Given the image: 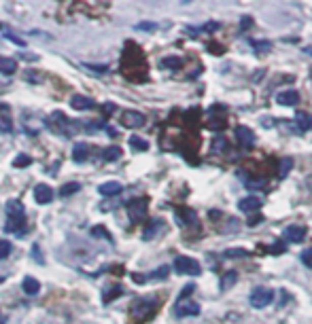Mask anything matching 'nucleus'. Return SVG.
<instances>
[{"mask_svg": "<svg viewBox=\"0 0 312 324\" xmlns=\"http://www.w3.org/2000/svg\"><path fill=\"white\" fill-rule=\"evenodd\" d=\"M276 102L280 106H295L299 102V93L295 89H287V91H280L276 95Z\"/></svg>", "mask_w": 312, "mask_h": 324, "instance_id": "obj_15", "label": "nucleus"}, {"mask_svg": "<svg viewBox=\"0 0 312 324\" xmlns=\"http://www.w3.org/2000/svg\"><path fill=\"white\" fill-rule=\"evenodd\" d=\"M236 282H238V271H234V269L225 271V273H223V278H221V291H223V293H225V291H230V288H232Z\"/></svg>", "mask_w": 312, "mask_h": 324, "instance_id": "obj_22", "label": "nucleus"}, {"mask_svg": "<svg viewBox=\"0 0 312 324\" xmlns=\"http://www.w3.org/2000/svg\"><path fill=\"white\" fill-rule=\"evenodd\" d=\"M196 291V284H187L185 288H183V291H181V295H178V301H183V299H187L191 293H194Z\"/></svg>", "mask_w": 312, "mask_h": 324, "instance_id": "obj_38", "label": "nucleus"}, {"mask_svg": "<svg viewBox=\"0 0 312 324\" xmlns=\"http://www.w3.org/2000/svg\"><path fill=\"white\" fill-rule=\"evenodd\" d=\"M147 210H149V199L147 197H136L128 203V216L132 223H138L147 216Z\"/></svg>", "mask_w": 312, "mask_h": 324, "instance_id": "obj_4", "label": "nucleus"}, {"mask_svg": "<svg viewBox=\"0 0 312 324\" xmlns=\"http://www.w3.org/2000/svg\"><path fill=\"white\" fill-rule=\"evenodd\" d=\"M98 191L104 195V197H115V195H119L123 191V187H121V183H115V180H109V183H102L100 187H98Z\"/></svg>", "mask_w": 312, "mask_h": 324, "instance_id": "obj_16", "label": "nucleus"}, {"mask_svg": "<svg viewBox=\"0 0 312 324\" xmlns=\"http://www.w3.org/2000/svg\"><path fill=\"white\" fill-rule=\"evenodd\" d=\"M181 57H166L164 62H162V66L164 68H172V70H176V68H181Z\"/></svg>", "mask_w": 312, "mask_h": 324, "instance_id": "obj_32", "label": "nucleus"}, {"mask_svg": "<svg viewBox=\"0 0 312 324\" xmlns=\"http://www.w3.org/2000/svg\"><path fill=\"white\" fill-rule=\"evenodd\" d=\"M79 189H81L79 183H68V185H64L62 189H59V195H62V197H70V195H75Z\"/></svg>", "mask_w": 312, "mask_h": 324, "instance_id": "obj_25", "label": "nucleus"}, {"mask_svg": "<svg viewBox=\"0 0 312 324\" xmlns=\"http://www.w3.org/2000/svg\"><path fill=\"white\" fill-rule=\"evenodd\" d=\"M308 187L312 189V176H308Z\"/></svg>", "mask_w": 312, "mask_h": 324, "instance_id": "obj_46", "label": "nucleus"}, {"mask_svg": "<svg viewBox=\"0 0 312 324\" xmlns=\"http://www.w3.org/2000/svg\"><path fill=\"white\" fill-rule=\"evenodd\" d=\"M168 271H170V269H168V267L164 265V267H160L158 271H153V273L149 275V278H166V275H168Z\"/></svg>", "mask_w": 312, "mask_h": 324, "instance_id": "obj_40", "label": "nucleus"}, {"mask_svg": "<svg viewBox=\"0 0 312 324\" xmlns=\"http://www.w3.org/2000/svg\"><path fill=\"white\" fill-rule=\"evenodd\" d=\"M70 106H73L75 111H87V108L96 106V102L91 98H87V95H73V98H70Z\"/></svg>", "mask_w": 312, "mask_h": 324, "instance_id": "obj_17", "label": "nucleus"}, {"mask_svg": "<svg viewBox=\"0 0 312 324\" xmlns=\"http://www.w3.org/2000/svg\"><path fill=\"white\" fill-rule=\"evenodd\" d=\"M121 293H123V291H121V286H115V288H113V291H111V293H106V295L102 297V299H104V303H111V301H113V299H115V297H119V295H121Z\"/></svg>", "mask_w": 312, "mask_h": 324, "instance_id": "obj_35", "label": "nucleus"}, {"mask_svg": "<svg viewBox=\"0 0 312 324\" xmlns=\"http://www.w3.org/2000/svg\"><path fill=\"white\" fill-rule=\"evenodd\" d=\"M164 229V221H160V219H153L147 227H145V233H142V239H153L155 235H158L160 231Z\"/></svg>", "mask_w": 312, "mask_h": 324, "instance_id": "obj_18", "label": "nucleus"}, {"mask_svg": "<svg viewBox=\"0 0 312 324\" xmlns=\"http://www.w3.org/2000/svg\"><path fill=\"white\" fill-rule=\"evenodd\" d=\"M21 288H23V293H26V295H37L41 291V282L37 278H32V275H26V278H23Z\"/></svg>", "mask_w": 312, "mask_h": 324, "instance_id": "obj_21", "label": "nucleus"}, {"mask_svg": "<svg viewBox=\"0 0 312 324\" xmlns=\"http://www.w3.org/2000/svg\"><path fill=\"white\" fill-rule=\"evenodd\" d=\"M155 307H158V301L155 299H138V301H134V305H132V316H134L136 320H147Z\"/></svg>", "mask_w": 312, "mask_h": 324, "instance_id": "obj_3", "label": "nucleus"}, {"mask_svg": "<svg viewBox=\"0 0 312 324\" xmlns=\"http://www.w3.org/2000/svg\"><path fill=\"white\" fill-rule=\"evenodd\" d=\"M32 257H34V259H39V261L43 263V257H41V252H39V246H32Z\"/></svg>", "mask_w": 312, "mask_h": 324, "instance_id": "obj_43", "label": "nucleus"}, {"mask_svg": "<svg viewBox=\"0 0 312 324\" xmlns=\"http://www.w3.org/2000/svg\"><path fill=\"white\" fill-rule=\"evenodd\" d=\"M174 314L178 318H189V316H198L200 314V303L191 301V299H183L174 305Z\"/></svg>", "mask_w": 312, "mask_h": 324, "instance_id": "obj_7", "label": "nucleus"}, {"mask_svg": "<svg viewBox=\"0 0 312 324\" xmlns=\"http://www.w3.org/2000/svg\"><path fill=\"white\" fill-rule=\"evenodd\" d=\"M255 51L257 53H263V51H270V43L268 41H255Z\"/></svg>", "mask_w": 312, "mask_h": 324, "instance_id": "obj_37", "label": "nucleus"}, {"mask_svg": "<svg viewBox=\"0 0 312 324\" xmlns=\"http://www.w3.org/2000/svg\"><path fill=\"white\" fill-rule=\"evenodd\" d=\"M285 239L287 242H291V244H299V242H304V237H306V229L304 227H299V225H289L287 229L283 231Z\"/></svg>", "mask_w": 312, "mask_h": 324, "instance_id": "obj_9", "label": "nucleus"}, {"mask_svg": "<svg viewBox=\"0 0 312 324\" xmlns=\"http://www.w3.org/2000/svg\"><path fill=\"white\" fill-rule=\"evenodd\" d=\"M225 257L227 259H244V257H248V250H244V248H230V250H225Z\"/></svg>", "mask_w": 312, "mask_h": 324, "instance_id": "obj_29", "label": "nucleus"}, {"mask_svg": "<svg viewBox=\"0 0 312 324\" xmlns=\"http://www.w3.org/2000/svg\"><path fill=\"white\" fill-rule=\"evenodd\" d=\"M293 125H295V129L299 131V134H302V131H308V129H312V117L308 113H304V111H299L293 117Z\"/></svg>", "mask_w": 312, "mask_h": 324, "instance_id": "obj_13", "label": "nucleus"}, {"mask_svg": "<svg viewBox=\"0 0 312 324\" xmlns=\"http://www.w3.org/2000/svg\"><path fill=\"white\" fill-rule=\"evenodd\" d=\"M236 138H238V142L242 144V147H251V144H255V134H253V129H248V127H244V125H238L236 127Z\"/></svg>", "mask_w": 312, "mask_h": 324, "instance_id": "obj_14", "label": "nucleus"}, {"mask_svg": "<svg viewBox=\"0 0 312 324\" xmlns=\"http://www.w3.org/2000/svg\"><path fill=\"white\" fill-rule=\"evenodd\" d=\"M11 248H13V246H11V242H7V239H0V261L7 259L11 255Z\"/></svg>", "mask_w": 312, "mask_h": 324, "instance_id": "obj_34", "label": "nucleus"}, {"mask_svg": "<svg viewBox=\"0 0 312 324\" xmlns=\"http://www.w3.org/2000/svg\"><path fill=\"white\" fill-rule=\"evenodd\" d=\"M87 157H89V147H87V144H77V147L73 149V159L77 163L87 161Z\"/></svg>", "mask_w": 312, "mask_h": 324, "instance_id": "obj_23", "label": "nucleus"}, {"mask_svg": "<svg viewBox=\"0 0 312 324\" xmlns=\"http://www.w3.org/2000/svg\"><path fill=\"white\" fill-rule=\"evenodd\" d=\"M17 72V62L13 57H0V75L11 77Z\"/></svg>", "mask_w": 312, "mask_h": 324, "instance_id": "obj_19", "label": "nucleus"}, {"mask_svg": "<svg viewBox=\"0 0 312 324\" xmlns=\"http://www.w3.org/2000/svg\"><path fill=\"white\" fill-rule=\"evenodd\" d=\"M155 28H158L155 23H138V26H136V30H145V32H151Z\"/></svg>", "mask_w": 312, "mask_h": 324, "instance_id": "obj_41", "label": "nucleus"}, {"mask_svg": "<svg viewBox=\"0 0 312 324\" xmlns=\"http://www.w3.org/2000/svg\"><path fill=\"white\" fill-rule=\"evenodd\" d=\"M0 324H3V320H0Z\"/></svg>", "mask_w": 312, "mask_h": 324, "instance_id": "obj_47", "label": "nucleus"}, {"mask_svg": "<svg viewBox=\"0 0 312 324\" xmlns=\"http://www.w3.org/2000/svg\"><path fill=\"white\" fill-rule=\"evenodd\" d=\"M174 271L183 273V275H200L202 267H200V263L191 257H176L174 259Z\"/></svg>", "mask_w": 312, "mask_h": 324, "instance_id": "obj_5", "label": "nucleus"}, {"mask_svg": "<svg viewBox=\"0 0 312 324\" xmlns=\"http://www.w3.org/2000/svg\"><path fill=\"white\" fill-rule=\"evenodd\" d=\"M119 157H121V149H119V147H106L102 151V159L104 161H117Z\"/></svg>", "mask_w": 312, "mask_h": 324, "instance_id": "obj_24", "label": "nucleus"}, {"mask_svg": "<svg viewBox=\"0 0 312 324\" xmlns=\"http://www.w3.org/2000/svg\"><path fill=\"white\" fill-rule=\"evenodd\" d=\"M102 111H104V113H113V111H115V104H106Z\"/></svg>", "mask_w": 312, "mask_h": 324, "instance_id": "obj_44", "label": "nucleus"}, {"mask_svg": "<svg viewBox=\"0 0 312 324\" xmlns=\"http://www.w3.org/2000/svg\"><path fill=\"white\" fill-rule=\"evenodd\" d=\"M13 165L15 167H28V165H32V157H30V155H17V157L13 159Z\"/></svg>", "mask_w": 312, "mask_h": 324, "instance_id": "obj_30", "label": "nucleus"}, {"mask_svg": "<svg viewBox=\"0 0 312 324\" xmlns=\"http://www.w3.org/2000/svg\"><path fill=\"white\" fill-rule=\"evenodd\" d=\"M176 221L181 227H200L198 223V216L194 210H189V208H181V210H176Z\"/></svg>", "mask_w": 312, "mask_h": 324, "instance_id": "obj_8", "label": "nucleus"}, {"mask_svg": "<svg viewBox=\"0 0 312 324\" xmlns=\"http://www.w3.org/2000/svg\"><path fill=\"white\" fill-rule=\"evenodd\" d=\"M272 252H274V255H280V252H287V246H285V244H274V246H272Z\"/></svg>", "mask_w": 312, "mask_h": 324, "instance_id": "obj_42", "label": "nucleus"}, {"mask_svg": "<svg viewBox=\"0 0 312 324\" xmlns=\"http://www.w3.org/2000/svg\"><path fill=\"white\" fill-rule=\"evenodd\" d=\"M299 259H302V263H304V265H306L308 269H312V248L304 250V252H302V257H299Z\"/></svg>", "mask_w": 312, "mask_h": 324, "instance_id": "obj_36", "label": "nucleus"}, {"mask_svg": "<svg viewBox=\"0 0 312 324\" xmlns=\"http://www.w3.org/2000/svg\"><path fill=\"white\" fill-rule=\"evenodd\" d=\"M248 301L255 309H263V307H268L274 301V291H272V288H266V286H259V288H255V291L251 293Z\"/></svg>", "mask_w": 312, "mask_h": 324, "instance_id": "obj_2", "label": "nucleus"}, {"mask_svg": "<svg viewBox=\"0 0 312 324\" xmlns=\"http://www.w3.org/2000/svg\"><path fill=\"white\" fill-rule=\"evenodd\" d=\"M119 121H121L123 127L128 129H138L145 125V115L138 113V111H123L121 115H119Z\"/></svg>", "mask_w": 312, "mask_h": 324, "instance_id": "obj_6", "label": "nucleus"}, {"mask_svg": "<svg viewBox=\"0 0 312 324\" xmlns=\"http://www.w3.org/2000/svg\"><path fill=\"white\" fill-rule=\"evenodd\" d=\"M23 203L17 199H11L7 203V223H5V231L7 233H15V235H23L26 229V216H23Z\"/></svg>", "mask_w": 312, "mask_h": 324, "instance_id": "obj_1", "label": "nucleus"}, {"mask_svg": "<svg viewBox=\"0 0 312 324\" xmlns=\"http://www.w3.org/2000/svg\"><path fill=\"white\" fill-rule=\"evenodd\" d=\"M49 125H53V127H62V129H70V119L64 115V113H53L51 117H49Z\"/></svg>", "mask_w": 312, "mask_h": 324, "instance_id": "obj_20", "label": "nucleus"}, {"mask_svg": "<svg viewBox=\"0 0 312 324\" xmlns=\"http://www.w3.org/2000/svg\"><path fill=\"white\" fill-rule=\"evenodd\" d=\"M261 206H263V199H259V197H255V195H251V197H242V199L238 201L240 212H244V214L257 212V210H261Z\"/></svg>", "mask_w": 312, "mask_h": 324, "instance_id": "obj_10", "label": "nucleus"}, {"mask_svg": "<svg viewBox=\"0 0 312 324\" xmlns=\"http://www.w3.org/2000/svg\"><path fill=\"white\" fill-rule=\"evenodd\" d=\"M130 147L134 149V151H147V149H149V142L142 140V138H138V136H132V138H130Z\"/></svg>", "mask_w": 312, "mask_h": 324, "instance_id": "obj_26", "label": "nucleus"}, {"mask_svg": "<svg viewBox=\"0 0 312 324\" xmlns=\"http://www.w3.org/2000/svg\"><path fill=\"white\" fill-rule=\"evenodd\" d=\"M225 149H227V140L223 136H217L212 140V151L214 153H225Z\"/></svg>", "mask_w": 312, "mask_h": 324, "instance_id": "obj_31", "label": "nucleus"}, {"mask_svg": "<svg viewBox=\"0 0 312 324\" xmlns=\"http://www.w3.org/2000/svg\"><path fill=\"white\" fill-rule=\"evenodd\" d=\"M34 199H37V203H41V206H45V203H49L53 199V189L49 185H37L34 187Z\"/></svg>", "mask_w": 312, "mask_h": 324, "instance_id": "obj_11", "label": "nucleus"}, {"mask_svg": "<svg viewBox=\"0 0 312 324\" xmlns=\"http://www.w3.org/2000/svg\"><path fill=\"white\" fill-rule=\"evenodd\" d=\"M291 167H293V159H291V157H285V159L280 161V167H278V176H280V178L289 176Z\"/></svg>", "mask_w": 312, "mask_h": 324, "instance_id": "obj_27", "label": "nucleus"}, {"mask_svg": "<svg viewBox=\"0 0 312 324\" xmlns=\"http://www.w3.org/2000/svg\"><path fill=\"white\" fill-rule=\"evenodd\" d=\"M13 131V119L9 115V106L0 104V134H11Z\"/></svg>", "mask_w": 312, "mask_h": 324, "instance_id": "obj_12", "label": "nucleus"}, {"mask_svg": "<svg viewBox=\"0 0 312 324\" xmlns=\"http://www.w3.org/2000/svg\"><path fill=\"white\" fill-rule=\"evenodd\" d=\"M5 36H7V39H9V41H13L15 45H19V47H26V41H21V39H19V36H15V34H11L9 30H5Z\"/></svg>", "mask_w": 312, "mask_h": 324, "instance_id": "obj_39", "label": "nucleus"}, {"mask_svg": "<svg viewBox=\"0 0 312 324\" xmlns=\"http://www.w3.org/2000/svg\"><path fill=\"white\" fill-rule=\"evenodd\" d=\"M244 187H246V189H255V191H261V189H266V180H263V178H246Z\"/></svg>", "mask_w": 312, "mask_h": 324, "instance_id": "obj_28", "label": "nucleus"}, {"mask_svg": "<svg viewBox=\"0 0 312 324\" xmlns=\"http://www.w3.org/2000/svg\"><path fill=\"white\" fill-rule=\"evenodd\" d=\"M91 235H93V237H106V239H111L109 231H106V227H102V225L91 227Z\"/></svg>", "mask_w": 312, "mask_h": 324, "instance_id": "obj_33", "label": "nucleus"}, {"mask_svg": "<svg viewBox=\"0 0 312 324\" xmlns=\"http://www.w3.org/2000/svg\"><path fill=\"white\" fill-rule=\"evenodd\" d=\"M304 51H306L308 55H312V47H304Z\"/></svg>", "mask_w": 312, "mask_h": 324, "instance_id": "obj_45", "label": "nucleus"}]
</instances>
